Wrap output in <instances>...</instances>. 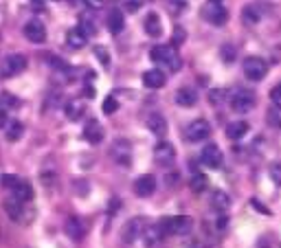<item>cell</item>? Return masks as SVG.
<instances>
[{
    "instance_id": "37",
    "label": "cell",
    "mask_w": 281,
    "mask_h": 248,
    "mask_svg": "<svg viewBox=\"0 0 281 248\" xmlns=\"http://www.w3.org/2000/svg\"><path fill=\"white\" fill-rule=\"evenodd\" d=\"M270 99H273V103L277 105V108H281V84L270 90Z\"/></svg>"
},
{
    "instance_id": "15",
    "label": "cell",
    "mask_w": 281,
    "mask_h": 248,
    "mask_svg": "<svg viewBox=\"0 0 281 248\" xmlns=\"http://www.w3.org/2000/svg\"><path fill=\"white\" fill-rule=\"evenodd\" d=\"M66 233H68L70 240L81 242V240H84V235H86L84 222H81L79 217H68V220H66Z\"/></svg>"
},
{
    "instance_id": "22",
    "label": "cell",
    "mask_w": 281,
    "mask_h": 248,
    "mask_svg": "<svg viewBox=\"0 0 281 248\" xmlns=\"http://www.w3.org/2000/svg\"><path fill=\"white\" fill-rule=\"evenodd\" d=\"M145 31H147V35H152V38H161L163 24H161L158 13H147L145 16Z\"/></svg>"
},
{
    "instance_id": "30",
    "label": "cell",
    "mask_w": 281,
    "mask_h": 248,
    "mask_svg": "<svg viewBox=\"0 0 281 248\" xmlns=\"http://www.w3.org/2000/svg\"><path fill=\"white\" fill-rule=\"evenodd\" d=\"M242 18H244V22L255 24V22H259V18H262V16H259V11H257L255 7H246V9L242 11Z\"/></svg>"
},
{
    "instance_id": "5",
    "label": "cell",
    "mask_w": 281,
    "mask_h": 248,
    "mask_svg": "<svg viewBox=\"0 0 281 248\" xmlns=\"http://www.w3.org/2000/svg\"><path fill=\"white\" fill-rule=\"evenodd\" d=\"M268 73V64L264 62L262 57H246L244 59V75L250 79V82H259L264 79V75Z\"/></svg>"
},
{
    "instance_id": "24",
    "label": "cell",
    "mask_w": 281,
    "mask_h": 248,
    "mask_svg": "<svg viewBox=\"0 0 281 248\" xmlns=\"http://www.w3.org/2000/svg\"><path fill=\"white\" fill-rule=\"evenodd\" d=\"M147 128H150L156 136H165L167 134V121L163 119L161 114H152L150 119H147Z\"/></svg>"
},
{
    "instance_id": "20",
    "label": "cell",
    "mask_w": 281,
    "mask_h": 248,
    "mask_svg": "<svg viewBox=\"0 0 281 248\" xmlns=\"http://www.w3.org/2000/svg\"><path fill=\"white\" fill-rule=\"evenodd\" d=\"M228 206H231V198H228V194H224V191H213L211 194V209L218 211V213H226Z\"/></svg>"
},
{
    "instance_id": "7",
    "label": "cell",
    "mask_w": 281,
    "mask_h": 248,
    "mask_svg": "<svg viewBox=\"0 0 281 248\" xmlns=\"http://www.w3.org/2000/svg\"><path fill=\"white\" fill-rule=\"evenodd\" d=\"M154 160L163 167H169L176 160V148L171 143H167V141H161L154 148Z\"/></svg>"
},
{
    "instance_id": "28",
    "label": "cell",
    "mask_w": 281,
    "mask_h": 248,
    "mask_svg": "<svg viewBox=\"0 0 281 248\" xmlns=\"http://www.w3.org/2000/svg\"><path fill=\"white\" fill-rule=\"evenodd\" d=\"M22 134H24V125L20 123V121H11V123L7 125V141L16 143V141L22 139Z\"/></svg>"
},
{
    "instance_id": "40",
    "label": "cell",
    "mask_w": 281,
    "mask_h": 248,
    "mask_svg": "<svg viewBox=\"0 0 281 248\" xmlns=\"http://www.w3.org/2000/svg\"><path fill=\"white\" fill-rule=\"evenodd\" d=\"M86 4H88L90 9H104V4H106V0H84Z\"/></svg>"
},
{
    "instance_id": "8",
    "label": "cell",
    "mask_w": 281,
    "mask_h": 248,
    "mask_svg": "<svg viewBox=\"0 0 281 248\" xmlns=\"http://www.w3.org/2000/svg\"><path fill=\"white\" fill-rule=\"evenodd\" d=\"M145 229H147V226H145V222H143L141 217H132V220L123 226V242H125V244H132V242L141 240Z\"/></svg>"
},
{
    "instance_id": "32",
    "label": "cell",
    "mask_w": 281,
    "mask_h": 248,
    "mask_svg": "<svg viewBox=\"0 0 281 248\" xmlns=\"http://www.w3.org/2000/svg\"><path fill=\"white\" fill-rule=\"evenodd\" d=\"M18 182L20 180L16 178V176H11V174H2V176H0V185H2L4 189H16Z\"/></svg>"
},
{
    "instance_id": "18",
    "label": "cell",
    "mask_w": 281,
    "mask_h": 248,
    "mask_svg": "<svg viewBox=\"0 0 281 248\" xmlns=\"http://www.w3.org/2000/svg\"><path fill=\"white\" fill-rule=\"evenodd\" d=\"M173 99H176V103L180 105V108H193V105L198 103V95L193 88H180Z\"/></svg>"
},
{
    "instance_id": "21",
    "label": "cell",
    "mask_w": 281,
    "mask_h": 248,
    "mask_svg": "<svg viewBox=\"0 0 281 248\" xmlns=\"http://www.w3.org/2000/svg\"><path fill=\"white\" fill-rule=\"evenodd\" d=\"M248 130H250V125L246 121H233V123L226 125V136L233 141H237V139H242V136H246Z\"/></svg>"
},
{
    "instance_id": "11",
    "label": "cell",
    "mask_w": 281,
    "mask_h": 248,
    "mask_svg": "<svg viewBox=\"0 0 281 248\" xmlns=\"http://www.w3.org/2000/svg\"><path fill=\"white\" fill-rule=\"evenodd\" d=\"M156 189V178L152 174H145V176H139L134 182V191L136 196H141V198H147V196H152Z\"/></svg>"
},
{
    "instance_id": "43",
    "label": "cell",
    "mask_w": 281,
    "mask_h": 248,
    "mask_svg": "<svg viewBox=\"0 0 281 248\" xmlns=\"http://www.w3.org/2000/svg\"><path fill=\"white\" fill-rule=\"evenodd\" d=\"M253 204H255V209H257V211H262V213H270V211L266 209V206H262V204H259L257 200H253Z\"/></svg>"
},
{
    "instance_id": "3",
    "label": "cell",
    "mask_w": 281,
    "mask_h": 248,
    "mask_svg": "<svg viewBox=\"0 0 281 248\" xmlns=\"http://www.w3.org/2000/svg\"><path fill=\"white\" fill-rule=\"evenodd\" d=\"M255 103H257V97H255L253 90H246V88H239L231 97V108L239 114L250 112V110L255 108Z\"/></svg>"
},
{
    "instance_id": "31",
    "label": "cell",
    "mask_w": 281,
    "mask_h": 248,
    "mask_svg": "<svg viewBox=\"0 0 281 248\" xmlns=\"http://www.w3.org/2000/svg\"><path fill=\"white\" fill-rule=\"evenodd\" d=\"M0 105H4V108H18L20 105V99L18 97H13V95H9V93H2L0 95Z\"/></svg>"
},
{
    "instance_id": "36",
    "label": "cell",
    "mask_w": 281,
    "mask_h": 248,
    "mask_svg": "<svg viewBox=\"0 0 281 248\" xmlns=\"http://www.w3.org/2000/svg\"><path fill=\"white\" fill-rule=\"evenodd\" d=\"M268 121H270V125H275V128H281V110H270Z\"/></svg>"
},
{
    "instance_id": "42",
    "label": "cell",
    "mask_w": 281,
    "mask_h": 248,
    "mask_svg": "<svg viewBox=\"0 0 281 248\" xmlns=\"http://www.w3.org/2000/svg\"><path fill=\"white\" fill-rule=\"evenodd\" d=\"M182 40H185V31H182V29H176V33H173V44H180Z\"/></svg>"
},
{
    "instance_id": "26",
    "label": "cell",
    "mask_w": 281,
    "mask_h": 248,
    "mask_svg": "<svg viewBox=\"0 0 281 248\" xmlns=\"http://www.w3.org/2000/svg\"><path fill=\"white\" fill-rule=\"evenodd\" d=\"M163 237L165 235H163V231L158 229V224L156 226H147L145 233H143V242H145V246H156Z\"/></svg>"
},
{
    "instance_id": "12",
    "label": "cell",
    "mask_w": 281,
    "mask_h": 248,
    "mask_svg": "<svg viewBox=\"0 0 281 248\" xmlns=\"http://www.w3.org/2000/svg\"><path fill=\"white\" fill-rule=\"evenodd\" d=\"M204 18H207L211 24H216V27H222V24L228 20V11L222 7V4H209V7L204 9Z\"/></svg>"
},
{
    "instance_id": "29",
    "label": "cell",
    "mask_w": 281,
    "mask_h": 248,
    "mask_svg": "<svg viewBox=\"0 0 281 248\" xmlns=\"http://www.w3.org/2000/svg\"><path fill=\"white\" fill-rule=\"evenodd\" d=\"M207 185H209V180H207V176H204V174H193L191 180H189V187H191L193 194H200V191H204V189H207Z\"/></svg>"
},
{
    "instance_id": "10",
    "label": "cell",
    "mask_w": 281,
    "mask_h": 248,
    "mask_svg": "<svg viewBox=\"0 0 281 248\" xmlns=\"http://www.w3.org/2000/svg\"><path fill=\"white\" fill-rule=\"evenodd\" d=\"M110 154H112V158H114L119 165H127V163H130L132 148H130V143H127V141L119 139V141H114V145L110 148Z\"/></svg>"
},
{
    "instance_id": "17",
    "label": "cell",
    "mask_w": 281,
    "mask_h": 248,
    "mask_svg": "<svg viewBox=\"0 0 281 248\" xmlns=\"http://www.w3.org/2000/svg\"><path fill=\"white\" fill-rule=\"evenodd\" d=\"M167 82L165 73L158 68H152V70H145V75H143V84L147 86V88H163Z\"/></svg>"
},
{
    "instance_id": "41",
    "label": "cell",
    "mask_w": 281,
    "mask_h": 248,
    "mask_svg": "<svg viewBox=\"0 0 281 248\" xmlns=\"http://www.w3.org/2000/svg\"><path fill=\"white\" fill-rule=\"evenodd\" d=\"M9 116H7V108H4V105H0V128H4V125L9 123Z\"/></svg>"
},
{
    "instance_id": "33",
    "label": "cell",
    "mask_w": 281,
    "mask_h": 248,
    "mask_svg": "<svg viewBox=\"0 0 281 248\" xmlns=\"http://www.w3.org/2000/svg\"><path fill=\"white\" fill-rule=\"evenodd\" d=\"M116 110H119V101H116L114 97H106V101H104V112L106 114H114Z\"/></svg>"
},
{
    "instance_id": "35",
    "label": "cell",
    "mask_w": 281,
    "mask_h": 248,
    "mask_svg": "<svg viewBox=\"0 0 281 248\" xmlns=\"http://www.w3.org/2000/svg\"><path fill=\"white\" fill-rule=\"evenodd\" d=\"M224 99H226V90H211L209 93V101L211 103H222Z\"/></svg>"
},
{
    "instance_id": "4",
    "label": "cell",
    "mask_w": 281,
    "mask_h": 248,
    "mask_svg": "<svg viewBox=\"0 0 281 248\" xmlns=\"http://www.w3.org/2000/svg\"><path fill=\"white\" fill-rule=\"evenodd\" d=\"M24 68H27V57L20 53H13V55H9V57H4L2 66H0V75H2V77H16Z\"/></svg>"
},
{
    "instance_id": "23",
    "label": "cell",
    "mask_w": 281,
    "mask_h": 248,
    "mask_svg": "<svg viewBox=\"0 0 281 248\" xmlns=\"http://www.w3.org/2000/svg\"><path fill=\"white\" fill-rule=\"evenodd\" d=\"M64 112H66V116H68L70 121H79L81 116H84V101H79V99H70L68 103H66Z\"/></svg>"
},
{
    "instance_id": "45",
    "label": "cell",
    "mask_w": 281,
    "mask_h": 248,
    "mask_svg": "<svg viewBox=\"0 0 281 248\" xmlns=\"http://www.w3.org/2000/svg\"><path fill=\"white\" fill-rule=\"evenodd\" d=\"M0 235H2V231H0Z\"/></svg>"
},
{
    "instance_id": "19",
    "label": "cell",
    "mask_w": 281,
    "mask_h": 248,
    "mask_svg": "<svg viewBox=\"0 0 281 248\" xmlns=\"http://www.w3.org/2000/svg\"><path fill=\"white\" fill-rule=\"evenodd\" d=\"M86 42H88V35H86L81 29H70L68 33H66V44H68L73 50H79L86 47Z\"/></svg>"
},
{
    "instance_id": "44",
    "label": "cell",
    "mask_w": 281,
    "mask_h": 248,
    "mask_svg": "<svg viewBox=\"0 0 281 248\" xmlns=\"http://www.w3.org/2000/svg\"><path fill=\"white\" fill-rule=\"evenodd\" d=\"M209 2H211V4H220V2H222V0H209Z\"/></svg>"
},
{
    "instance_id": "34",
    "label": "cell",
    "mask_w": 281,
    "mask_h": 248,
    "mask_svg": "<svg viewBox=\"0 0 281 248\" xmlns=\"http://www.w3.org/2000/svg\"><path fill=\"white\" fill-rule=\"evenodd\" d=\"M220 57H222L224 62H233V59H235V49L228 47V44H224L222 50H220Z\"/></svg>"
},
{
    "instance_id": "27",
    "label": "cell",
    "mask_w": 281,
    "mask_h": 248,
    "mask_svg": "<svg viewBox=\"0 0 281 248\" xmlns=\"http://www.w3.org/2000/svg\"><path fill=\"white\" fill-rule=\"evenodd\" d=\"M13 194H16V200L20 202H31L33 200V187L29 185V182H18V187L13 189Z\"/></svg>"
},
{
    "instance_id": "1",
    "label": "cell",
    "mask_w": 281,
    "mask_h": 248,
    "mask_svg": "<svg viewBox=\"0 0 281 248\" xmlns=\"http://www.w3.org/2000/svg\"><path fill=\"white\" fill-rule=\"evenodd\" d=\"M150 57H152V62L169 66L171 70L180 68V55H178V50L169 47V44H158V47H154L150 50Z\"/></svg>"
},
{
    "instance_id": "6",
    "label": "cell",
    "mask_w": 281,
    "mask_h": 248,
    "mask_svg": "<svg viewBox=\"0 0 281 248\" xmlns=\"http://www.w3.org/2000/svg\"><path fill=\"white\" fill-rule=\"evenodd\" d=\"M209 134H211V125H209L207 119H196V121H191V123L187 125V130H185L187 141H191V143L204 141Z\"/></svg>"
},
{
    "instance_id": "13",
    "label": "cell",
    "mask_w": 281,
    "mask_h": 248,
    "mask_svg": "<svg viewBox=\"0 0 281 248\" xmlns=\"http://www.w3.org/2000/svg\"><path fill=\"white\" fill-rule=\"evenodd\" d=\"M202 165H207V167H211V169H218L220 165H222V151H220L218 145H207V148L202 149Z\"/></svg>"
},
{
    "instance_id": "2",
    "label": "cell",
    "mask_w": 281,
    "mask_h": 248,
    "mask_svg": "<svg viewBox=\"0 0 281 248\" xmlns=\"http://www.w3.org/2000/svg\"><path fill=\"white\" fill-rule=\"evenodd\" d=\"M158 229L163 231V235H187L193 229L191 217L187 215H176V217H165L158 222Z\"/></svg>"
},
{
    "instance_id": "16",
    "label": "cell",
    "mask_w": 281,
    "mask_h": 248,
    "mask_svg": "<svg viewBox=\"0 0 281 248\" xmlns=\"http://www.w3.org/2000/svg\"><path fill=\"white\" fill-rule=\"evenodd\" d=\"M84 139L88 141V143H101V139H104V128L99 125V121L97 119H90L88 121V125H86V130H84Z\"/></svg>"
},
{
    "instance_id": "38",
    "label": "cell",
    "mask_w": 281,
    "mask_h": 248,
    "mask_svg": "<svg viewBox=\"0 0 281 248\" xmlns=\"http://www.w3.org/2000/svg\"><path fill=\"white\" fill-rule=\"evenodd\" d=\"M270 178L277 182V185H281V163H275L270 167Z\"/></svg>"
},
{
    "instance_id": "9",
    "label": "cell",
    "mask_w": 281,
    "mask_h": 248,
    "mask_svg": "<svg viewBox=\"0 0 281 248\" xmlns=\"http://www.w3.org/2000/svg\"><path fill=\"white\" fill-rule=\"evenodd\" d=\"M22 31H24V38L33 44H42L47 40V29H44V24L40 20H29Z\"/></svg>"
},
{
    "instance_id": "14",
    "label": "cell",
    "mask_w": 281,
    "mask_h": 248,
    "mask_svg": "<svg viewBox=\"0 0 281 248\" xmlns=\"http://www.w3.org/2000/svg\"><path fill=\"white\" fill-rule=\"evenodd\" d=\"M106 24H108L110 33L119 35L125 29V16H123V11H121V9H112L108 16H106Z\"/></svg>"
},
{
    "instance_id": "25",
    "label": "cell",
    "mask_w": 281,
    "mask_h": 248,
    "mask_svg": "<svg viewBox=\"0 0 281 248\" xmlns=\"http://www.w3.org/2000/svg\"><path fill=\"white\" fill-rule=\"evenodd\" d=\"M24 202H20V200H16V198H11V200H7L4 202V211L9 213V217L11 220H22V215H24Z\"/></svg>"
},
{
    "instance_id": "39",
    "label": "cell",
    "mask_w": 281,
    "mask_h": 248,
    "mask_svg": "<svg viewBox=\"0 0 281 248\" xmlns=\"http://www.w3.org/2000/svg\"><path fill=\"white\" fill-rule=\"evenodd\" d=\"M95 53L101 64H110V55H108V50H104V47H95Z\"/></svg>"
}]
</instances>
